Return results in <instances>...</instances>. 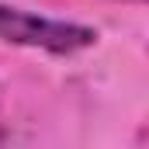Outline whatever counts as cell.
<instances>
[{
	"mask_svg": "<svg viewBox=\"0 0 149 149\" xmlns=\"http://www.w3.org/2000/svg\"><path fill=\"white\" fill-rule=\"evenodd\" d=\"M0 38L14 42V45H28L42 49L52 56H73L83 52L97 42V31L90 24H76V21H56V17H42L24 7H10L0 3Z\"/></svg>",
	"mask_w": 149,
	"mask_h": 149,
	"instance_id": "1",
	"label": "cell"
},
{
	"mask_svg": "<svg viewBox=\"0 0 149 149\" xmlns=\"http://www.w3.org/2000/svg\"><path fill=\"white\" fill-rule=\"evenodd\" d=\"M3 139H7V128H3V125H0V142H3Z\"/></svg>",
	"mask_w": 149,
	"mask_h": 149,
	"instance_id": "2",
	"label": "cell"
},
{
	"mask_svg": "<svg viewBox=\"0 0 149 149\" xmlns=\"http://www.w3.org/2000/svg\"><path fill=\"white\" fill-rule=\"evenodd\" d=\"M132 3H146V0H132Z\"/></svg>",
	"mask_w": 149,
	"mask_h": 149,
	"instance_id": "3",
	"label": "cell"
}]
</instances>
